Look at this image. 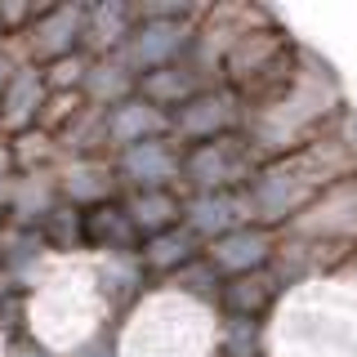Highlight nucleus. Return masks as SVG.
<instances>
[{
    "label": "nucleus",
    "instance_id": "f257e3e1",
    "mask_svg": "<svg viewBox=\"0 0 357 357\" xmlns=\"http://www.w3.org/2000/svg\"><path fill=\"white\" fill-rule=\"evenodd\" d=\"M357 174V139H349L340 126H326L317 139H308L304 148L264 161L245 183L255 223L259 228L282 232L304 206H312L326 188L344 183Z\"/></svg>",
    "mask_w": 357,
    "mask_h": 357
},
{
    "label": "nucleus",
    "instance_id": "f03ea898",
    "mask_svg": "<svg viewBox=\"0 0 357 357\" xmlns=\"http://www.w3.org/2000/svg\"><path fill=\"white\" fill-rule=\"evenodd\" d=\"M268 357H357V282L335 273L290 286L268 317Z\"/></svg>",
    "mask_w": 357,
    "mask_h": 357
},
{
    "label": "nucleus",
    "instance_id": "7ed1b4c3",
    "mask_svg": "<svg viewBox=\"0 0 357 357\" xmlns=\"http://www.w3.org/2000/svg\"><path fill=\"white\" fill-rule=\"evenodd\" d=\"M112 312L98 290L94 259H67L45 255V264L31 277L27 295V335L40 340L54 357H72L89 335L112 326Z\"/></svg>",
    "mask_w": 357,
    "mask_h": 357
},
{
    "label": "nucleus",
    "instance_id": "20e7f679",
    "mask_svg": "<svg viewBox=\"0 0 357 357\" xmlns=\"http://www.w3.org/2000/svg\"><path fill=\"white\" fill-rule=\"evenodd\" d=\"M219 312L156 286L134 304L116 326L121 357H215Z\"/></svg>",
    "mask_w": 357,
    "mask_h": 357
},
{
    "label": "nucleus",
    "instance_id": "39448f33",
    "mask_svg": "<svg viewBox=\"0 0 357 357\" xmlns=\"http://www.w3.org/2000/svg\"><path fill=\"white\" fill-rule=\"evenodd\" d=\"M282 237L317 241V245H331V250L357 255V174L326 188L312 206H304L282 228Z\"/></svg>",
    "mask_w": 357,
    "mask_h": 357
},
{
    "label": "nucleus",
    "instance_id": "423d86ee",
    "mask_svg": "<svg viewBox=\"0 0 357 357\" xmlns=\"http://www.w3.org/2000/svg\"><path fill=\"white\" fill-rule=\"evenodd\" d=\"M259 170L245 134H228V139L201 143V148H183V178L178 183L192 192H237L250 183V174Z\"/></svg>",
    "mask_w": 357,
    "mask_h": 357
},
{
    "label": "nucleus",
    "instance_id": "0eeeda50",
    "mask_svg": "<svg viewBox=\"0 0 357 357\" xmlns=\"http://www.w3.org/2000/svg\"><path fill=\"white\" fill-rule=\"evenodd\" d=\"M245 130V98L228 85H210L197 98H188L183 107L170 116V139L178 148H201V143L228 139V134Z\"/></svg>",
    "mask_w": 357,
    "mask_h": 357
},
{
    "label": "nucleus",
    "instance_id": "6e6552de",
    "mask_svg": "<svg viewBox=\"0 0 357 357\" xmlns=\"http://www.w3.org/2000/svg\"><path fill=\"white\" fill-rule=\"evenodd\" d=\"M192 50H197V18H139L126 50H121V59L143 81L152 72H165V67L183 63Z\"/></svg>",
    "mask_w": 357,
    "mask_h": 357
},
{
    "label": "nucleus",
    "instance_id": "1a4fd4ad",
    "mask_svg": "<svg viewBox=\"0 0 357 357\" xmlns=\"http://www.w3.org/2000/svg\"><path fill=\"white\" fill-rule=\"evenodd\" d=\"M5 45H18L22 63L36 67H50L67 54H85V5H45L40 18L27 27V36Z\"/></svg>",
    "mask_w": 357,
    "mask_h": 357
},
{
    "label": "nucleus",
    "instance_id": "9d476101",
    "mask_svg": "<svg viewBox=\"0 0 357 357\" xmlns=\"http://www.w3.org/2000/svg\"><path fill=\"white\" fill-rule=\"evenodd\" d=\"M112 170L121 174V183H130V192H174V183L183 178V148L165 134V139L116 152Z\"/></svg>",
    "mask_w": 357,
    "mask_h": 357
},
{
    "label": "nucleus",
    "instance_id": "9b49d317",
    "mask_svg": "<svg viewBox=\"0 0 357 357\" xmlns=\"http://www.w3.org/2000/svg\"><path fill=\"white\" fill-rule=\"evenodd\" d=\"M255 223V210H250V197L245 188L237 192H192L183 197V228L192 232L201 245L228 237L237 228H250Z\"/></svg>",
    "mask_w": 357,
    "mask_h": 357
},
{
    "label": "nucleus",
    "instance_id": "f8f14e48",
    "mask_svg": "<svg viewBox=\"0 0 357 357\" xmlns=\"http://www.w3.org/2000/svg\"><path fill=\"white\" fill-rule=\"evenodd\" d=\"M206 259L219 268L223 282L245 277V273H259V268H273V259H277V232L273 228H259V223L237 228V232H228V237L210 241L206 245Z\"/></svg>",
    "mask_w": 357,
    "mask_h": 357
},
{
    "label": "nucleus",
    "instance_id": "ddd939ff",
    "mask_svg": "<svg viewBox=\"0 0 357 357\" xmlns=\"http://www.w3.org/2000/svg\"><path fill=\"white\" fill-rule=\"evenodd\" d=\"M165 134H170V112L152 107L143 94H134L126 103L103 112V148H112V156L126 152V148H139V143L165 139Z\"/></svg>",
    "mask_w": 357,
    "mask_h": 357
},
{
    "label": "nucleus",
    "instance_id": "4468645a",
    "mask_svg": "<svg viewBox=\"0 0 357 357\" xmlns=\"http://www.w3.org/2000/svg\"><path fill=\"white\" fill-rule=\"evenodd\" d=\"M45 103H50V85H45V72L36 63H22L14 76H9L5 94H0V126L5 134H22L40 130V116H45Z\"/></svg>",
    "mask_w": 357,
    "mask_h": 357
},
{
    "label": "nucleus",
    "instance_id": "2eb2a0df",
    "mask_svg": "<svg viewBox=\"0 0 357 357\" xmlns=\"http://www.w3.org/2000/svg\"><path fill=\"white\" fill-rule=\"evenodd\" d=\"M286 282L277 268H259V273H245V277H232L223 282V295H219V312L228 317H255V321H268L277 312V304L286 299Z\"/></svg>",
    "mask_w": 357,
    "mask_h": 357
},
{
    "label": "nucleus",
    "instance_id": "dca6fc26",
    "mask_svg": "<svg viewBox=\"0 0 357 357\" xmlns=\"http://www.w3.org/2000/svg\"><path fill=\"white\" fill-rule=\"evenodd\" d=\"M134 5L121 0H103V5H85V54L89 59H112L126 50L130 31H134Z\"/></svg>",
    "mask_w": 357,
    "mask_h": 357
},
{
    "label": "nucleus",
    "instance_id": "f3484780",
    "mask_svg": "<svg viewBox=\"0 0 357 357\" xmlns=\"http://www.w3.org/2000/svg\"><path fill=\"white\" fill-rule=\"evenodd\" d=\"M112 192H116V170L103 161H94V156H81V161H67L59 170V197L67 206H107Z\"/></svg>",
    "mask_w": 357,
    "mask_h": 357
},
{
    "label": "nucleus",
    "instance_id": "a211bd4d",
    "mask_svg": "<svg viewBox=\"0 0 357 357\" xmlns=\"http://www.w3.org/2000/svg\"><path fill=\"white\" fill-rule=\"evenodd\" d=\"M201 89H210V81H206V72L192 63V54H188L183 63H174V67H165V72H152V76L139 81V94L148 98L152 107L170 112V116L188 103V98H197Z\"/></svg>",
    "mask_w": 357,
    "mask_h": 357
},
{
    "label": "nucleus",
    "instance_id": "6ab92c4d",
    "mask_svg": "<svg viewBox=\"0 0 357 357\" xmlns=\"http://www.w3.org/2000/svg\"><path fill=\"white\" fill-rule=\"evenodd\" d=\"M134 255H139V264H143V273H148V277H165V282H170V277L183 273L197 255H206V245H201L192 232L178 223V228H170V232H156V237L139 241V250H134Z\"/></svg>",
    "mask_w": 357,
    "mask_h": 357
},
{
    "label": "nucleus",
    "instance_id": "aec40b11",
    "mask_svg": "<svg viewBox=\"0 0 357 357\" xmlns=\"http://www.w3.org/2000/svg\"><path fill=\"white\" fill-rule=\"evenodd\" d=\"M81 94H85L89 107L107 112V107H116V103H126V98L139 94V76L126 67L121 54H112V59H94V63H89V72H85Z\"/></svg>",
    "mask_w": 357,
    "mask_h": 357
},
{
    "label": "nucleus",
    "instance_id": "412c9836",
    "mask_svg": "<svg viewBox=\"0 0 357 357\" xmlns=\"http://www.w3.org/2000/svg\"><path fill=\"white\" fill-rule=\"evenodd\" d=\"M130 228L139 232V241L156 237V232H170L183 223V197L178 192H130L121 201Z\"/></svg>",
    "mask_w": 357,
    "mask_h": 357
},
{
    "label": "nucleus",
    "instance_id": "4be33fe9",
    "mask_svg": "<svg viewBox=\"0 0 357 357\" xmlns=\"http://www.w3.org/2000/svg\"><path fill=\"white\" fill-rule=\"evenodd\" d=\"M215 357H268V321L228 317V312H219Z\"/></svg>",
    "mask_w": 357,
    "mask_h": 357
},
{
    "label": "nucleus",
    "instance_id": "5701e85b",
    "mask_svg": "<svg viewBox=\"0 0 357 357\" xmlns=\"http://www.w3.org/2000/svg\"><path fill=\"white\" fill-rule=\"evenodd\" d=\"M170 290H178V295H188V299H197V304H206V308H215L219 312V295H223V277H219V268L206 259V255H197L192 264L183 268V273H174L170 282H165Z\"/></svg>",
    "mask_w": 357,
    "mask_h": 357
},
{
    "label": "nucleus",
    "instance_id": "b1692460",
    "mask_svg": "<svg viewBox=\"0 0 357 357\" xmlns=\"http://www.w3.org/2000/svg\"><path fill=\"white\" fill-rule=\"evenodd\" d=\"M89 63H94L89 54H67V59L40 67V72H45V85H50V94H81Z\"/></svg>",
    "mask_w": 357,
    "mask_h": 357
},
{
    "label": "nucleus",
    "instance_id": "393cba45",
    "mask_svg": "<svg viewBox=\"0 0 357 357\" xmlns=\"http://www.w3.org/2000/svg\"><path fill=\"white\" fill-rule=\"evenodd\" d=\"M45 5H22V0H0V36L5 40H22L27 27L40 18Z\"/></svg>",
    "mask_w": 357,
    "mask_h": 357
},
{
    "label": "nucleus",
    "instance_id": "a878e982",
    "mask_svg": "<svg viewBox=\"0 0 357 357\" xmlns=\"http://www.w3.org/2000/svg\"><path fill=\"white\" fill-rule=\"evenodd\" d=\"M72 357H121V349H116V326H103L98 335H89V340Z\"/></svg>",
    "mask_w": 357,
    "mask_h": 357
},
{
    "label": "nucleus",
    "instance_id": "bb28decb",
    "mask_svg": "<svg viewBox=\"0 0 357 357\" xmlns=\"http://www.w3.org/2000/svg\"><path fill=\"white\" fill-rule=\"evenodd\" d=\"M5 357H54V353L40 340H31V335H18V340L5 344Z\"/></svg>",
    "mask_w": 357,
    "mask_h": 357
},
{
    "label": "nucleus",
    "instance_id": "cd10ccee",
    "mask_svg": "<svg viewBox=\"0 0 357 357\" xmlns=\"http://www.w3.org/2000/svg\"><path fill=\"white\" fill-rule=\"evenodd\" d=\"M18 165H14V148L9 143H0V201H9V188H14V174Z\"/></svg>",
    "mask_w": 357,
    "mask_h": 357
},
{
    "label": "nucleus",
    "instance_id": "c85d7f7f",
    "mask_svg": "<svg viewBox=\"0 0 357 357\" xmlns=\"http://www.w3.org/2000/svg\"><path fill=\"white\" fill-rule=\"evenodd\" d=\"M0 50H5V36H0Z\"/></svg>",
    "mask_w": 357,
    "mask_h": 357
},
{
    "label": "nucleus",
    "instance_id": "c756f323",
    "mask_svg": "<svg viewBox=\"0 0 357 357\" xmlns=\"http://www.w3.org/2000/svg\"><path fill=\"white\" fill-rule=\"evenodd\" d=\"M0 139H5V126H0Z\"/></svg>",
    "mask_w": 357,
    "mask_h": 357
}]
</instances>
